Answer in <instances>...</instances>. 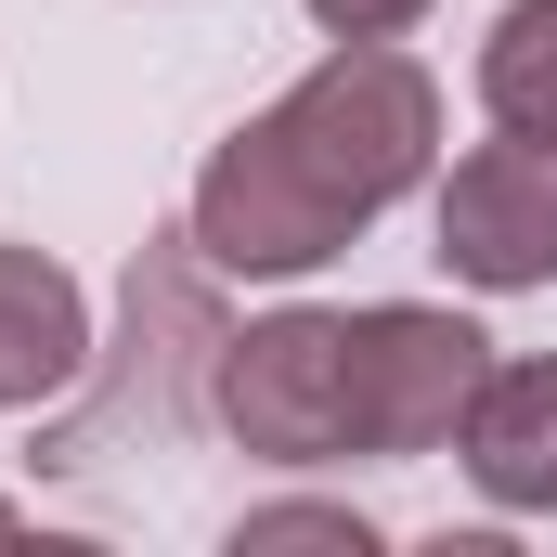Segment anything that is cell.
Listing matches in <instances>:
<instances>
[{
    "mask_svg": "<svg viewBox=\"0 0 557 557\" xmlns=\"http://www.w3.org/2000/svg\"><path fill=\"white\" fill-rule=\"evenodd\" d=\"M480 104H493V131L557 143V0H506V13H493V39H480Z\"/></svg>",
    "mask_w": 557,
    "mask_h": 557,
    "instance_id": "cell-8",
    "label": "cell"
},
{
    "mask_svg": "<svg viewBox=\"0 0 557 557\" xmlns=\"http://www.w3.org/2000/svg\"><path fill=\"white\" fill-rule=\"evenodd\" d=\"M0 532H13V506H0Z\"/></svg>",
    "mask_w": 557,
    "mask_h": 557,
    "instance_id": "cell-11",
    "label": "cell"
},
{
    "mask_svg": "<svg viewBox=\"0 0 557 557\" xmlns=\"http://www.w3.org/2000/svg\"><path fill=\"white\" fill-rule=\"evenodd\" d=\"M234 545H337V557H363L376 532L350 506H260V519H234Z\"/></svg>",
    "mask_w": 557,
    "mask_h": 557,
    "instance_id": "cell-9",
    "label": "cell"
},
{
    "mask_svg": "<svg viewBox=\"0 0 557 557\" xmlns=\"http://www.w3.org/2000/svg\"><path fill=\"white\" fill-rule=\"evenodd\" d=\"M208 403L247 454L273 467H337L350 454V324L337 311H273V324H234L221 363H208Z\"/></svg>",
    "mask_w": 557,
    "mask_h": 557,
    "instance_id": "cell-3",
    "label": "cell"
},
{
    "mask_svg": "<svg viewBox=\"0 0 557 557\" xmlns=\"http://www.w3.org/2000/svg\"><path fill=\"white\" fill-rule=\"evenodd\" d=\"M273 143L350 208V221H376L389 195H416L428 156H441V78H428L416 52H389V39H337V52L273 104Z\"/></svg>",
    "mask_w": 557,
    "mask_h": 557,
    "instance_id": "cell-1",
    "label": "cell"
},
{
    "mask_svg": "<svg viewBox=\"0 0 557 557\" xmlns=\"http://www.w3.org/2000/svg\"><path fill=\"white\" fill-rule=\"evenodd\" d=\"M416 13H428V0H311V26H324V39H403Z\"/></svg>",
    "mask_w": 557,
    "mask_h": 557,
    "instance_id": "cell-10",
    "label": "cell"
},
{
    "mask_svg": "<svg viewBox=\"0 0 557 557\" xmlns=\"http://www.w3.org/2000/svg\"><path fill=\"white\" fill-rule=\"evenodd\" d=\"M350 234H363V221H350V208L273 143V117H247V131L195 169V260H208V273L298 285V273H324Z\"/></svg>",
    "mask_w": 557,
    "mask_h": 557,
    "instance_id": "cell-4",
    "label": "cell"
},
{
    "mask_svg": "<svg viewBox=\"0 0 557 557\" xmlns=\"http://www.w3.org/2000/svg\"><path fill=\"white\" fill-rule=\"evenodd\" d=\"M441 260L467 285H493V298L557 285V143L506 131L480 156H454V182H441Z\"/></svg>",
    "mask_w": 557,
    "mask_h": 557,
    "instance_id": "cell-5",
    "label": "cell"
},
{
    "mask_svg": "<svg viewBox=\"0 0 557 557\" xmlns=\"http://www.w3.org/2000/svg\"><path fill=\"white\" fill-rule=\"evenodd\" d=\"M454 454H467V480L493 506L557 519V363H493L480 403H467V428H454Z\"/></svg>",
    "mask_w": 557,
    "mask_h": 557,
    "instance_id": "cell-6",
    "label": "cell"
},
{
    "mask_svg": "<svg viewBox=\"0 0 557 557\" xmlns=\"http://www.w3.org/2000/svg\"><path fill=\"white\" fill-rule=\"evenodd\" d=\"M337 324H350V454H441L493 376V337L428 298H363Z\"/></svg>",
    "mask_w": 557,
    "mask_h": 557,
    "instance_id": "cell-2",
    "label": "cell"
},
{
    "mask_svg": "<svg viewBox=\"0 0 557 557\" xmlns=\"http://www.w3.org/2000/svg\"><path fill=\"white\" fill-rule=\"evenodd\" d=\"M78 363H91V298H78V273L0 234V416L13 403H52Z\"/></svg>",
    "mask_w": 557,
    "mask_h": 557,
    "instance_id": "cell-7",
    "label": "cell"
}]
</instances>
